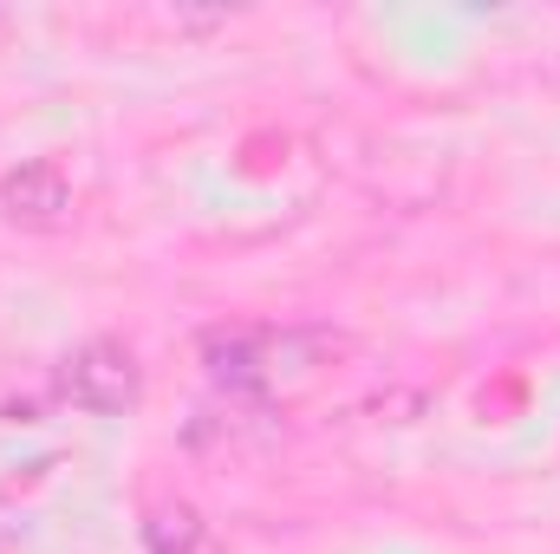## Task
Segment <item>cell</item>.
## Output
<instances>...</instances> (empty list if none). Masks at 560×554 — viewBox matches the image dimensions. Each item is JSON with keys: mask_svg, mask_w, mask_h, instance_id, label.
Wrapping results in <instances>:
<instances>
[{"mask_svg": "<svg viewBox=\"0 0 560 554\" xmlns=\"http://www.w3.org/2000/svg\"><path fill=\"white\" fill-rule=\"evenodd\" d=\"M143 392L138 353L125 339H85L66 366H59V399L92 417H125Z\"/></svg>", "mask_w": 560, "mask_h": 554, "instance_id": "6da1fadb", "label": "cell"}, {"mask_svg": "<svg viewBox=\"0 0 560 554\" xmlns=\"http://www.w3.org/2000/svg\"><path fill=\"white\" fill-rule=\"evenodd\" d=\"M0 209L20 229H59L72 216V183H66V170L52 157H33V163L0 176Z\"/></svg>", "mask_w": 560, "mask_h": 554, "instance_id": "7a4b0ae2", "label": "cell"}, {"mask_svg": "<svg viewBox=\"0 0 560 554\" xmlns=\"http://www.w3.org/2000/svg\"><path fill=\"white\" fill-rule=\"evenodd\" d=\"M202 359H209V379L229 385V392H268V339L261 333H209L202 339Z\"/></svg>", "mask_w": 560, "mask_h": 554, "instance_id": "3957f363", "label": "cell"}, {"mask_svg": "<svg viewBox=\"0 0 560 554\" xmlns=\"http://www.w3.org/2000/svg\"><path fill=\"white\" fill-rule=\"evenodd\" d=\"M143 549L150 554H222L196 503H156L143 516Z\"/></svg>", "mask_w": 560, "mask_h": 554, "instance_id": "277c9868", "label": "cell"}]
</instances>
